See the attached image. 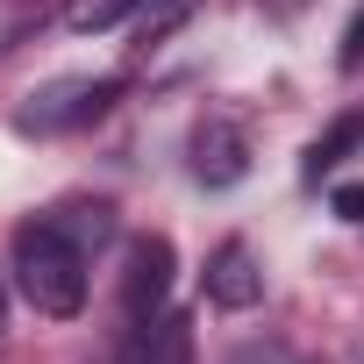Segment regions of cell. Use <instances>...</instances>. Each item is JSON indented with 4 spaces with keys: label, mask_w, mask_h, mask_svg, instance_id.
<instances>
[{
    "label": "cell",
    "mask_w": 364,
    "mask_h": 364,
    "mask_svg": "<svg viewBox=\"0 0 364 364\" xmlns=\"http://www.w3.org/2000/svg\"><path fill=\"white\" fill-rule=\"evenodd\" d=\"M229 364H307V357H300V350H286V343H272V336H264V343H243V350H236V357H229Z\"/></svg>",
    "instance_id": "9c48e42d"
},
{
    "label": "cell",
    "mask_w": 364,
    "mask_h": 364,
    "mask_svg": "<svg viewBox=\"0 0 364 364\" xmlns=\"http://www.w3.org/2000/svg\"><path fill=\"white\" fill-rule=\"evenodd\" d=\"M114 364H193V321L171 314V307L143 314V321L122 336V357H114Z\"/></svg>",
    "instance_id": "277c9868"
},
{
    "label": "cell",
    "mask_w": 364,
    "mask_h": 364,
    "mask_svg": "<svg viewBox=\"0 0 364 364\" xmlns=\"http://www.w3.org/2000/svg\"><path fill=\"white\" fill-rule=\"evenodd\" d=\"M336 215L364 229V178H350V186H336Z\"/></svg>",
    "instance_id": "8fae6325"
},
{
    "label": "cell",
    "mask_w": 364,
    "mask_h": 364,
    "mask_svg": "<svg viewBox=\"0 0 364 364\" xmlns=\"http://www.w3.org/2000/svg\"><path fill=\"white\" fill-rule=\"evenodd\" d=\"M264 8H272V15H300V8H307V0H264Z\"/></svg>",
    "instance_id": "7c38bea8"
},
{
    "label": "cell",
    "mask_w": 364,
    "mask_h": 364,
    "mask_svg": "<svg viewBox=\"0 0 364 364\" xmlns=\"http://www.w3.org/2000/svg\"><path fill=\"white\" fill-rule=\"evenodd\" d=\"M0 321H8V286H0Z\"/></svg>",
    "instance_id": "4fadbf2b"
},
{
    "label": "cell",
    "mask_w": 364,
    "mask_h": 364,
    "mask_svg": "<svg viewBox=\"0 0 364 364\" xmlns=\"http://www.w3.org/2000/svg\"><path fill=\"white\" fill-rule=\"evenodd\" d=\"M250 171V136L236 129V122H200L193 129V178L200 186H236V178Z\"/></svg>",
    "instance_id": "5b68a950"
},
{
    "label": "cell",
    "mask_w": 364,
    "mask_h": 364,
    "mask_svg": "<svg viewBox=\"0 0 364 364\" xmlns=\"http://www.w3.org/2000/svg\"><path fill=\"white\" fill-rule=\"evenodd\" d=\"M15 286L36 314L50 321H72L86 307V243L58 222V215H36L15 229Z\"/></svg>",
    "instance_id": "6da1fadb"
},
{
    "label": "cell",
    "mask_w": 364,
    "mask_h": 364,
    "mask_svg": "<svg viewBox=\"0 0 364 364\" xmlns=\"http://www.w3.org/2000/svg\"><path fill=\"white\" fill-rule=\"evenodd\" d=\"M357 143H364V107L336 114V122H328V129L307 143V157H300V178H307V186H321V178H328V171H336V164H343Z\"/></svg>",
    "instance_id": "52a82bcc"
},
{
    "label": "cell",
    "mask_w": 364,
    "mask_h": 364,
    "mask_svg": "<svg viewBox=\"0 0 364 364\" xmlns=\"http://www.w3.org/2000/svg\"><path fill=\"white\" fill-rule=\"evenodd\" d=\"M164 293H171V243H164V236H136V243H129V272H122V307H129V321L157 314Z\"/></svg>",
    "instance_id": "3957f363"
},
{
    "label": "cell",
    "mask_w": 364,
    "mask_h": 364,
    "mask_svg": "<svg viewBox=\"0 0 364 364\" xmlns=\"http://www.w3.org/2000/svg\"><path fill=\"white\" fill-rule=\"evenodd\" d=\"M150 0H72L65 8V29H79V36H100V29H122L129 15H143Z\"/></svg>",
    "instance_id": "ba28073f"
},
{
    "label": "cell",
    "mask_w": 364,
    "mask_h": 364,
    "mask_svg": "<svg viewBox=\"0 0 364 364\" xmlns=\"http://www.w3.org/2000/svg\"><path fill=\"white\" fill-rule=\"evenodd\" d=\"M208 300L229 307V314H243V307L264 300V272H257L250 243H222V250L208 257Z\"/></svg>",
    "instance_id": "8992f818"
},
{
    "label": "cell",
    "mask_w": 364,
    "mask_h": 364,
    "mask_svg": "<svg viewBox=\"0 0 364 364\" xmlns=\"http://www.w3.org/2000/svg\"><path fill=\"white\" fill-rule=\"evenodd\" d=\"M336 65H343V72H357V65H364V8L350 15V29H343V50H336Z\"/></svg>",
    "instance_id": "30bf717a"
},
{
    "label": "cell",
    "mask_w": 364,
    "mask_h": 364,
    "mask_svg": "<svg viewBox=\"0 0 364 364\" xmlns=\"http://www.w3.org/2000/svg\"><path fill=\"white\" fill-rule=\"evenodd\" d=\"M122 100V79H50V86H36L22 107H15V129L22 136H65V129H86V122H100L107 107Z\"/></svg>",
    "instance_id": "7a4b0ae2"
}]
</instances>
